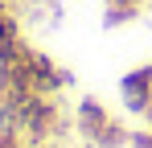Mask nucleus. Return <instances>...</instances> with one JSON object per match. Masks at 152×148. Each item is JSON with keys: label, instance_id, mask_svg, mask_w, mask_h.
Segmentation results:
<instances>
[{"label": "nucleus", "instance_id": "obj_1", "mask_svg": "<svg viewBox=\"0 0 152 148\" xmlns=\"http://www.w3.org/2000/svg\"><path fill=\"white\" fill-rule=\"evenodd\" d=\"M74 127L82 132V140H91L95 148H127V140H132V132H127L124 123L111 119V111H107L95 95H82V99H78Z\"/></svg>", "mask_w": 152, "mask_h": 148}, {"label": "nucleus", "instance_id": "obj_5", "mask_svg": "<svg viewBox=\"0 0 152 148\" xmlns=\"http://www.w3.org/2000/svg\"><path fill=\"white\" fill-rule=\"evenodd\" d=\"M0 148H29V144H25V136L12 123H0Z\"/></svg>", "mask_w": 152, "mask_h": 148}, {"label": "nucleus", "instance_id": "obj_2", "mask_svg": "<svg viewBox=\"0 0 152 148\" xmlns=\"http://www.w3.org/2000/svg\"><path fill=\"white\" fill-rule=\"evenodd\" d=\"M119 95H124L127 111H136V115L148 111V103H152V62L148 66H136L132 74L119 78Z\"/></svg>", "mask_w": 152, "mask_h": 148}, {"label": "nucleus", "instance_id": "obj_8", "mask_svg": "<svg viewBox=\"0 0 152 148\" xmlns=\"http://www.w3.org/2000/svg\"><path fill=\"white\" fill-rule=\"evenodd\" d=\"M29 148H53V144H50V140H45V144H29Z\"/></svg>", "mask_w": 152, "mask_h": 148}, {"label": "nucleus", "instance_id": "obj_6", "mask_svg": "<svg viewBox=\"0 0 152 148\" xmlns=\"http://www.w3.org/2000/svg\"><path fill=\"white\" fill-rule=\"evenodd\" d=\"M127 144H132V148H152V127H148V132H132Z\"/></svg>", "mask_w": 152, "mask_h": 148}, {"label": "nucleus", "instance_id": "obj_4", "mask_svg": "<svg viewBox=\"0 0 152 148\" xmlns=\"http://www.w3.org/2000/svg\"><path fill=\"white\" fill-rule=\"evenodd\" d=\"M144 0H107V25H119L127 17H136V8H140Z\"/></svg>", "mask_w": 152, "mask_h": 148}, {"label": "nucleus", "instance_id": "obj_3", "mask_svg": "<svg viewBox=\"0 0 152 148\" xmlns=\"http://www.w3.org/2000/svg\"><path fill=\"white\" fill-rule=\"evenodd\" d=\"M4 41H21V21H17V12L0 0V45Z\"/></svg>", "mask_w": 152, "mask_h": 148}, {"label": "nucleus", "instance_id": "obj_7", "mask_svg": "<svg viewBox=\"0 0 152 148\" xmlns=\"http://www.w3.org/2000/svg\"><path fill=\"white\" fill-rule=\"evenodd\" d=\"M144 123H148V127H152V103H148V111H144Z\"/></svg>", "mask_w": 152, "mask_h": 148}]
</instances>
